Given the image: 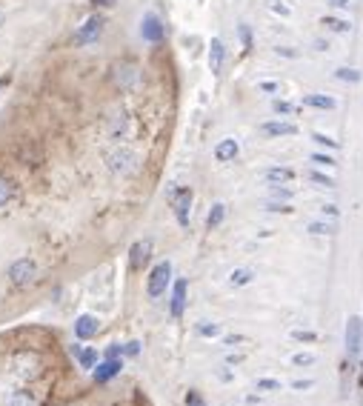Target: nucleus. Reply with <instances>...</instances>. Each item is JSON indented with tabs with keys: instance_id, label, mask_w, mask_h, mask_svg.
Listing matches in <instances>:
<instances>
[{
	"instance_id": "obj_34",
	"label": "nucleus",
	"mask_w": 363,
	"mask_h": 406,
	"mask_svg": "<svg viewBox=\"0 0 363 406\" xmlns=\"http://www.w3.org/2000/svg\"><path fill=\"white\" fill-rule=\"evenodd\" d=\"M312 163H318V166H326V169H332V166H335V158H332V155L314 152V155H312Z\"/></svg>"
},
{
	"instance_id": "obj_1",
	"label": "nucleus",
	"mask_w": 363,
	"mask_h": 406,
	"mask_svg": "<svg viewBox=\"0 0 363 406\" xmlns=\"http://www.w3.org/2000/svg\"><path fill=\"white\" fill-rule=\"evenodd\" d=\"M106 163L115 175H135L140 169V155L129 146H115L109 155H106Z\"/></svg>"
},
{
	"instance_id": "obj_45",
	"label": "nucleus",
	"mask_w": 363,
	"mask_h": 406,
	"mask_svg": "<svg viewBox=\"0 0 363 406\" xmlns=\"http://www.w3.org/2000/svg\"><path fill=\"white\" fill-rule=\"evenodd\" d=\"M278 89H280V86L272 83V81H263V83H260V92H278Z\"/></svg>"
},
{
	"instance_id": "obj_21",
	"label": "nucleus",
	"mask_w": 363,
	"mask_h": 406,
	"mask_svg": "<svg viewBox=\"0 0 363 406\" xmlns=\"http://www.w3.org/2000/svg\"><path fill=\"white\" fill-rule=\"evenodd\" d=\"M9 406H37V395L29 389H20L9 398Z\"/></svg>"
},
{
	"instance_id": "obj_15",
	"label": "nucleus",
	"mask_w": 363,
	"mask_h": 406,
	"mask_svg": "<svg viewBox=\"0 0 363 406\" xmlns=\"http://www.w3.org/2000/svg\"><path fill=\"white\" fill-rule=\"evenodd\" d=\"M186 292H189V283L180 278L175 280V289H172V318H180L183 309H186Z\"/></svg>"
},
{
	"instance_id": "obj_19",
	"label": "nucleus",
	"mask_w": 363,
	"mask_h": 406,
	"mask_svg": "<svg viewBox=\"0 0 363 406\" xmlns=\"http://www.w3.org/2000/svg\"><path fill=\"white\" fill-rule=\"evenodd\" d=\"M223 218H226V206L223 203H214L212 209H209V214H206V229L212 232V229H217L223 223Z\"/></svg>"
},
{
	"instance_id": "obj_12",
	"label": "nucleus",
	"mask_w": 363,
	"mask_h": 406,
	"mask_svg": "<svg viewBox=\"0 0 363 406\" xmlns=\"http://www.w3.org/2000/svg\"><path fill=\"white\" fill-rule=\"evenodd\" d=\"M237 152H240V143H237L235 137H223V140L214 146V160H217V163H229V160L237 158Z\"/></svg>"
},
{
	"instance_id": "obj_22",
	"label": "nucleus",
	"mask_w": 363,
	"mask_h": 406,
	"mask_svg": "<svg viewBox=\"0 0 363 406\" xmlns=\"http://www.w3.org/2000/svg\"><path fill=\"white\" fill-rule=\"evenodd\" d=\"M335 78L344 81V83H360L363 75H360L357 69H352V66H337V69H335Z\"/></svg>"
},
{
	"instance_id": "obj_42",
	"label": "nucleus",
	"mask_w": 363,
	"mask_h": 406,
	"mask_svg": "<svg viewBox=\"0 0 363 406\" xmlns=\"http://www.w3.org/2000/svg\"><path fill=\"white\" fill-rule=\"evenodd\" d=\"M278 55H283V58H298V52L289 49V46H278Z\"/></svg>"
},
{
	"instance_id": "obj_16",
	"label": "nucleus",
	"mask_w": 363,
	"mask_h": 406,
	"mask_svg": "<svg viewBox=\"0 0 363 406\" xmlns=\"http://www.w3.org/2000/svg\"><path fill=\"white\" fill-rule=\"evenodd\" d=\"M71 355L78 357V364L83 369H94L98 366V349H83V346H71Z\"/></svg>"
},
{
	"instance_id": "obj_41",
	"label": "nucleus",
	"mask_w": 363,
	"mask_h": 406,
	"mask_svg": "<svg viewBox=\"0 0 363 406\" xmlns=\"http://www.w3.org/2000/svg\"><path fill=\"white\" fill-rule=\"evenodd\" d=\"M321 209H323V214H329V218H337V214H341L335 203H326V206H321Z\"/></svg>"
},
{
	"instance_id": "obj_40",
	"label": "nucleus",
	"mask_w": 363,
	"mask_h": 406,
	"mask_svg": "<svg viewBox=\"0 0 363 406\" xmlns=\"http://www.w3.org/2000/svg\"><path fill=\"white\" fill-rule=\"evenodd\" d=\"M137 352H140V344H137V341H132V344L124 346V355H129V357H135Z\"/></svg>"
},
{
	"instance_id": "obj_13",
	"label": "nucleus",
	"mask_w": 363,
	"mask_h": 406,
	"mask_svg": "<svg viewBox=\"0 0 363 406\" xmlns=\"http://www.w3.org/2000/svg\"><path fill=\"white\" fill-rule=\"evenodd\" d=\"M129 269H140L143 264H149V255H152V241H137L129 252Z\"/></svg>"
},
{
	"instance_id": "obj_47",
	"label": "nucleus",
	"mask_w": 363,
	"mask_h": 406,
	"mask_svg": "<svg viewBox=\"0 0 363 406\" xmlns=\"http://www.w3.org/2000/svg\"><path fill=\"white\" fill-rule=\"evenodd\" d=\"M332 6H337V9H349V0H329Z\"/></svg>"
},
{
	"instance_id": "obj_17",
	"label": "nucleus",
	"mask_w": 363,
	"mask_h": 406,
	"mask_svg": "<svg viewBox=\"0 0 363 406\" xmlns=\"http://www.w3.org/2000/svg\"><path fill=\"white\" fill-rule=\"evenodd\" d=\"M266 180L269 183H289V180H295V169H289V166H272V169H266Z\"/></svg>"
},
{
	"instance_id": "obj_14",
	"label": "nucleus",
	"mask_w": 363,
	"mask_h": 406,
	"mask_svg": "<svg viewBox=\"0 0 363 406\" xmlns=\"http://www.w3.org/2000/svg\"><path fill=\"white\" fill-rule=\"evenodd\" d=\"M263 135H269V137H289V135H298V126L295 124H286V121H266L260 126Z\"/></svg>"
},
{
	"instance_id": "obj_29",
	"label": "nucleus",
	"mask_w": 363,
	"mask_h": 406,
	"mask_svg": "<svg viewBox=\"0 0 363 406\" xmlns=\"http://www.w3.org/2000/svg\"><path fill=\"white\" fill-rule=\"evenodd\" d=\"M309 180L318 183V186H323V189H335V180H332L329 175H323V172H309Z\"/></svg>"
},
{
	"instance_id": "obj_6",
	"label": "nucleus",
	"mask_w": 363,
	"mask_h": 406,
	"mask_svg": "<svg viewBox=\"0 0 363 406\" xmlns=\"http://www.w3.org/2000/svg\"><path fill=\"white\" fill-rule=\"evenodd\" d=\"M103 26H106V17L103 15H92L83 26L75 32V46H89L94 43L101 35H103Z\"/></svg>"
},
{
	"instance_id": "obj_2",
	"label": "nucleus",
	"mask_w": 363,
	"mask_h": 406,
	"mask_svg": "<svg viewBox=\"0 0 363 406\" xmlns=\"http://www.w3.org/2000/svg\"><path fill=\"white\" fill-rule=\"evenodd\" d=\"M169 283H172V264H169V260H160V264L149 272V280H146V292H149V298H152V301L163 298L166 289H169Z\"/></svg>"
},
{
	"instance_id": "obj_35",
	"label": "nucleus",
	"mask_w": 363,
	"mask_h": 406,
	"mask_svg": "<svg viewBox=\"0 0 363 406\" xmlns=\"http://www.w3.org/2000/svg\"><path fill=\"white\" fill-rule=\"evenodd\" d=\"M186 406H206V400L201 398L198 389H189V392H186Z\"/></svg>"
},
{
	"instance_id": "obj_26",
	"label": "nucleus",
	"mask_w": 363,
	"mask_h": 406,
	"mask_svg": "<svg viewBox=\"0 0 363 406\" xmlns=\"http://www.w3.org/2000/svg\"><path fill=\"white\" fill-rule=\"evenodd\" d=\"M309 235H335V226L323 223V221H312L309 223Z\"/></svg>"
},
{
	"instance_id": "obj_10",
	"label": "nucleus",
	"mask_w": 363,
	"mask_h": 406,
	"mask_svg": "<svg viewBox=\"0 0 363 406\" xmlns=\"http://www.w3.org/2000/svg\"><path fill=\"white\" fill-rule=\"evenodd\" d=\"M223 60H226V46L221 37H212L209 43V71L212 75H221L223 71Z\"/></svg>"
},
{
	"instance_id": "obj_38",
	"label": "nucleus",
	"mask_w": 363,
	"mask_h": 406,
	"mask_svg": "<svg viewBox=\"0 0 363 406\" xmlns=\"http://www.w3.org/2000/svg\"><path fill=\"white\" fill-rule=\"evenodd\" d=\"M292 338H295V341H306V344L318 341V335H314V332H301V329H295V332H292Z\"/></svg>"
},
{
	"instance_id": "obj_9",
	"label": "nucleus",
	"mask_w": 363,
	"mask_h": 406,
	"mask_svg": "<svg viewBox=\"0 0 363 406\" xmlns=\"http://www.w3.org/2000/svg\"><path fill=\"white\" fill-rule=\"evenodd\" d=\"M120 369H124V361H117V357H106L103 364H98L94 366V380H98V384H109L112 378H117L120 375Z\"/></svg>"
},
{
	"instance_id": "obj_24",
	"label": "nucleus",
	"mask_w": 363,
	"mask_h": 406,
	"mask_svg": "<svg viewBox=\"0 0 363 406\" xmlns=\"http://www.w3.org/2000/svg\"><path fill=\"white\" fill-rule=\"evenodd\" d=\"M126 126H129V117H126V112H117V115L112 117V137H117V135H126Z\"/></svg>"
},
{
	"instance_id": "obj_51",
	"label": "nucleus",
	"mask_w": 363,
	"mask_h": 406,
	"mask_svg": "<svg viewBox=\"0 0 363 406\" xmlns=\"http://www.w3.org/2000/svg\"><path fill=\"white\" fill-rule=\"evenodd\" d=\"M360 357H363V355H360Z\"/></svg>"
},
{
	"instance_id": "obj_8",
	"label": "nucleus",
	"mask_w": 363,
	"mask_h": 406,
	"mask_svg": "<svg viewBox=\"0 0 363 406\" xmlns=\"http://www.w3.org/2000/svg\"><path fill=\"white\" fill-rule=\"evenodd\" d=\"M140 37L146 43H160L166 37V26H163V20L155 12L143 15V20H140Z\"/></svg>"
},
{
	"instance_id": "obj_50",
	"label": "nucleus",
	"mask_w": 363,
	"mask_h": 406,
	"mask_svg": "<svg viewBox=\"0 0 363 406\" xmlns=\"http://www.w3.org/2000/svg\"><path fill=\"white\" fill-rule=\"evenodd\" d=\"M0 15H3V12H0Z\"/></svg>"
},
{
	"instance_id": "obj_31",
	"label": "nucleus",
	"mask_w": 363,
	"mask_h": 406,
	"mask_svg": "<svg viewBox=\"0 0 363 406\" xmlns=\"http://www.w3.org/2000/svg\"><path fill=\"white\" fill-rule=\"evenodd\" d=\"M258 389L260 392H278L280 389V380H275V378H260L258 380Z\"/></svg>"
},
{
	"instance_id": "obj_44",
	"label": "nucleus",
	"mask_w": 363,
	"mask_h": 406,
	"mask_svg": "<svg viewBox=\"0 0 363 406\" xmlns=\"http://www.w3.org/2000/svg\"><path fill=\"white\" fill-rule=\"evenodd\" d=\"M117 355H124V346H117V344H112V346L106 349V357H117Z\"/></svg>"
},
{
	"instance_id": "obj_49",
	"label": "nucleus",
	"mask_w": 363,
	"mask_h": 406,
	"mask_svg": "<svg viewBox=\"0 0 363 406\" xmlns=\"http://www.w3.org/2000/svg\"><path fill=\"white\" fill-rule=\"evenodd\" d=\"M92 3H94V6H112L115 0H92Z\"/></svg>"
},
{
	"instance_id": "obj_46",
	"label": "nucleus",
	"mask_w": 363,
	"mask_h": 406,
	"mask_svg": "<svg viewBox=\"0 0 363 406\" xmlns=\"http://www.w3.org/2000/svg\"><path fill=\"white\" fill-rule=\"evenodd\" d=\"M240 341H244V335H229V338H223L226 346H235V344H240Z\"/></svg>"
},
{
	"instance_id": "obj_33",
	"label": "nucleus",
	"mask_w": 363,
	"mask_h": 406,
	"mask_svg": "<svg viewBox=\"0 0 363 406\" xmlns=\"http://www.w3.org/2000/svg\"><path fill=\"white\" fill-rule=\"evenodd\" d=\"M272 109L278 115H292L295 112V103H289V101H272Z\"/></svg>"
},
{
	"instance_id": "obj_18",
	"label": "nucleus",
	"mask_w": 363,
	"mask_h": 406,
	"mask_svg": "<svg viewBox=\"0 0 363 406\" xmlns=\"http://www.w3.org/2000/svg\"><path fill=\"white\" fill-rule=\"evenodd\" d=\"M303 103H306V106H312V109H323V112H332V109L337 106V101H335V98H329V94H306Z\"/></svg>"
},
{
	"instance_id": "obj_20",
	"label": "nucleus",
	"mask_w": 363,
	"mask_h": 406,
	"mask_svg": "<svg viewBox=\"0 0 363 406\" xmlns=\"http://www.w3.org/2000/svg\"><path fill=\"white\" fill-rule=\"evenodd\" d=\"M321 23H323V26H326L329 32H337V35H346V32L352 29V23H349V20H341V17H332V15H326V17L321 20Z\"/></svg>"
},
{
	"instance_id": "obj_28",
	"label": "nucleus",
	"mask_w": 363,
	"mask_h": 406,
	"mask_svg": "<svg viewBox=\"0 0 363 406\" xmlns=\"http://www.w3.org/2000/svg\"><path fill=\"white\" fill-rule=\"evenodd\" d=\"M198 332H201L203 338H217V335H221V326H217V323H209V321H203V323H198Z\"/></svg>"
},
{
	"instance_id": "obj_27",
	"label": "nucleus",
	"mask_w": 363,
	"mask_h": 406,
	"mask_svg": "<svg viewBox=\"0 0 363 406\" xmlns=\"http://www.w3.org/2000/svg\"><path fill=\"white\" fill-rule=\"evenodd\" d=\"M269 195H272L275 201H289V198H292V189H286V186H280V183H272V186H269Z\"/></svg>"
},
{
	"instance_id": "obj_25",
	"label": "nucleus",
	"mask_w": 363,
	"mask_h": 406,
	"mask_svg": "<svg viewBox=\"0 0 363 406\" xmlns=\"http://www.w3.org/2000/svg\"><path fill=\"white\" fill-rule=\"evenodd\" d=\"M252 278H255L252 269H235V272L229 275V283H232V286H246V283H252Z\"/></svg>"
},
{
	"instance_id": "obj_39",
	"label": "nucleus",
	"mask_w": 363,
	"mask_h": 406,
	"mask_svg": "<svg viewBox=\"0 0 363 406\" xmlns=\"http://www.w3.org/2000/svg\"><path fill=\"white\" fill-rule=\"evenodd\" d=\"M269 6H272V12H278V15H283V17L289 15V6H283L280 0H269Z\"/></svg>"
},
{
	"instance_id": "obj_48",
	"label": "nucleus",
	"mask_w": 363,
	"mask_h": 406,
	"mask_svg": "<svg viewBox=\"0 0 363 406\" xmlns=\"http://www.w3.org/2000/svg\"><path fill=\"white\" fill-rule=\"evenodd\" d=\"M314 49H318V52H326V40H314Z\"/></svg>"
},
{
	"instance_id": "obj_23",
	"label": "nucleus",
	"mask_w": 363,
	"mask_h": 406,
	"mask_svg": "<svg viewBox=\"0 0 363 406\" xmlns=\"http://www.w3.org/2000/svg\"><path fill=\"white\" fill-rule=\"evenodd\" d=\"M12 198H15V183H12V178L0 175V206H6Z\"/></svg>"
},
{
	"instance_id": "obj_5",
	"label": "nucleus",
	"mask_w": 363,
	"mask_h": 406,
	"mask_svg": "<svg viewBox=\"0 0 363 406\" xmlns=\"http://www.w3.org/2000/svg\"><path fill=\"white\" fill-rule=\"evenodd\" d=\"M192 201H195V195H192V189H175L172 195H169V203H172L175 209V218H178V226H189V218H192Z\"/></svg>"
},
{
	"instance_id": "obj_37",
	"label": "nucleus",
	"mask_w": 363,
	"mask_h": 406,
	"mask_svg": "<svg viewBox=\"0 0 363 406\" xmlns=\"http://www.w3.org/2000/svg\"><path fill=\"white\" fill-rule=\"evenodd\" d=\"M237 32H240V40H244L246 52H249V49H252V29L246 26V23H240V29H237Z\"/></svg>"
},
{
	"instance_id": "obj_30",
	"label": "nucleus",
	"mask_w": 363,
	"mask_h": 406,
	"mask_svg": "<svg viewBox=\"0 0 363 406\" xmlns=\"http://www.w3.org/2000/svg\"><path fill=\"white\" fill-rule=\"evenodd\" d=\"M314 361H318V357H314L312 352H298V355H292V364H295V366H312Z\"/></svg>"
},
{
	"instance_id": "obj_11",
	"label": "nucleus",
	"mask_w": 363,
	"mask_h": 406,
	"mask_svg": "<svg viewBox=\"0 0 363 406\" xmlns=\"http://www.w3.org/2000/svg\"><path fill=\"white\" fill-rule=\"evenodd\" d=\"M98 329H101V321L94 318V315H81L75 321V338L78 341H89L92 335H98Z\"/></svg>"
},
{
	"instance_id": "obj_36",
	"label": "nucleus",
	"mask_w": 363,
	"mask_h": 406,
	"mask_svg": "<svg viewBox=\"0 0 363 406\" xmlns=\"http://www.w3.org/2000/svg\"><path fill=\"white\" fill-rule=\"evenodd\" d=\"M266 209H269V212H283V214L292 212V206H289L286 201H269V203H266Z\"/></svg>"
},
{
	"instance_id": "obj_4",
	"label": "nucleus",
	"mask_w": 363,
	"mask_h": 406,
	"mask_svg": "<svg viewBox=\"0 0 363 406\" xmlns=\"http://www.w3.org/2000/svg\"><path fill=\"white\" fill-rule=\"evenodd\" d=\"M112 81H115V86H117L120 92L135 89L137 81H140V69H137V63H132V60H120V63H115V66H112Z\"/></svg>"
},
{
	"instance_id": "obj_32",
	"label": "nucleus",
	"mask_w": 363,
	"mask_h": 406,
	"mask_svg": "<svg viewBox=\"0 0 363 406\" xmlns=\"http://www.w3.org/2000/svg\"><path fill=\"white\" fill-rule=\"evenodd\" d=\"M312 140H314V143H321V146H326V149H337V140H332V137L323 135V132H314Z\"/></svg>"
},
{
	"instance_id": "obj_43",
	"label": "nucleus",
	"mask_w": 363,
	"mask_h": 406,
	"mask_svg": "<svg viewBox=\"0 0 363 406\" xmlns=\"http://www.w3.org/2000/svg\"><path fill=\"white\" fill-rule=\"evenodd\" d=\"M314 387V380H295L292 389H312Z\"/></svg>"
},
{
	"instance_id": "obj_7",
	"label": "nucleus",
	"mask_w": 363,
	"mask_h": 406,
	"mask_svg": "<svg viewBox=\"0 0 363 406\" xmlns=\"http://www.w3.org/2000/svg\"><path fill=\"white\" fill-rule=\"evenodd\" d=\"M346 352L352 361H357V357L363 355V321L357 315H352L346 321Z\"/></svg>"
},
{
	"instance_id": "obj_3",
	"label": "nucleus",
	"mask_w": 363,
	"mask_h": 406,
	"mask_svg": "<svg viewBox=\"0 0 363 406\" xmlns=\"http://www.w3.org/2000/svg\"><path fill=\"white\" fill-rule=\"evenodd\" d=\"M37 278V264L32 257H20L15 260V264L9 267V280L17 286V289H26V286H32Z\"/></svg>"
}]
</instances>
